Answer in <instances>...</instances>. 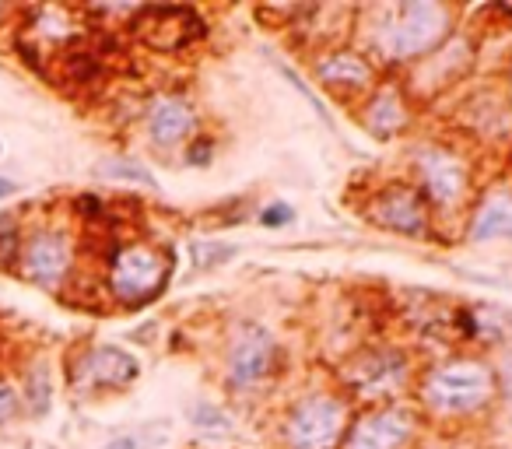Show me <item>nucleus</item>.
Here are the masks:
<instances>
[{
  "instance_id": "nucleus-1",
  "label": "nucleus",
  "mask_w": 512,
  "mask_h": 449,
  "mask_svg": "<svg viewBox=\"0 0 512 449\" xmlns=\"http://www.w3.org/2000/svg\"><path fill=\"white\" fill-rule=\"evenodd\" d=\"M365 43L383 64H418L453 36V11L439 0H400L369 11Z\"/></svg>"
},
{
  "instance_id": "nucleus-2",
  "label": "nucleus",
  "mask_w": 512,
  "mask_h": 449,
  "mask_svg": "<svg viewBox=\"0 0 512 449\" xmlns=\"http://www.w3.org/2000/svg\"><path fill=\"white\" fill-rule=\"evenodd\" d=\"M176 257L155 243H120L106 253V292L120 309H141L169 288Z\"/></svg>"
},
{
  "instance_id": "nucleus-3",
  "label": "nucleus",
  "mask_w": 512,
  "mask_h": 449,
  "mask_svg": "<svg viewBox=\"0 0 512 449\" xmlns=\"http://www.w3.org/2000/svg\"><path fill=\"white\" fill-rule=\"evenodd\" d=\"M495 397V372L477 358H449L421 379V404L432 418L456 421L484 411Z\"/></svg>"
},
{
  "instance_id": "nucleus-4",
  "label": "nucleus",
  "mask_w": 512,
  "mask_h": 449,
  "mask_svg": "<svg viewBox=\"0 0 512 449\" xmlns=\"http://www.w3.org/2000/svg\"><path fill=\"white\" fill-rule=\"evenodd\" d=\"M78 239L71 236L67 225L57 221H32L25 225L22 253H18L15 274L43 292H64L78 274Z\"/></svg>"
},
{
  "instance_id": "nucleus-5",
  "label": "nucleus",
  "mask_w": 512,
  "mask_h": 449,
  "mask_svg": "<svg viewBox=\"0 0 512 449\" xmlns=\"http://www.w3.org/2000/svg\"><path fill=\"white\" fill-rule=\"evenodd\" d=\"M341 379L355 397L372 404H397V397L407 390L411 379V358L400 348H362L341 365Z\"/></svg>"
},
{
  "instance_id": "nucleus-6",
  "label": "nucleus",
  "mask_w": 512,
  "mask_h": 449,
  "mask_svg": "<svg viewBox=\"0 0 512 449\" xmlns=\"http://www.w3.org/2000/svg\"><path fill=\"white\" fill-rule=\"evenodd\" d=\"M414 172H418V193L425 197L428 211L449 214L467 204L470 197V162L460 151L446 144H425L414 155Z\"/></svg>"
},
{
  "instance_id": "nucleus-7",
  "label": "nucleus",
  "mask_w": 512,
  "mask_h": 449,
  "mask_svg": "<svg viewBox=\"0 0 512 449\" xmlns=\"http://www.w3.org/2000/svg\"><path fill=\"white\" fill-rule=\"evenodd\" d=\"M141 376V362L120 344H88L67 362V386L78 397H102V393L127 390Z\"/></svg>"
},
{
  "instance_id": "nucleus-8",
  "label": "nucleus",
  "mask_w": 512,
  "mask_h": 449,
  "mask_svg": "<svg viewBox=\"0 0 512 449\" xmlns=\"http://www.w3.org/2000/svg\"><path fill=\"white\" fill-rule=\"evenodd\" d=\"M348 404L334 393H309L288 411L285 442L288 449H334L348 432Z\"/></svg>"
},
{
  "instance_id": "nucleus-9",
  "label": "nucleus",
  "mask_w": 512,
  "mask_h": 449,
  "mask_svg": "<svg viewBox=\"0 0 512 449\" xmlns=\"http://www.w3.org/2000/svg\"><path fill=\"white\" fill-rule=\"evenodd\" d=\"M418 418L404 404H379L358 414L341 439V449H411Z\"/></svg>"
},
{
  "instance_id": "nucleus-10",
  "label": "nucleus",
  "mask_w": 512,
  "mask_h": 449,
  "mask_svg": "<svg viewBox=\"0 0 512 449\" xmlns=\"http://www.w3.org/2000/svg\"><path fill=\"white\" fill-rule=\"evenodd\" d=\"M369 218L386 232H397V236H407V239H425V236H432L435 214L428 211V204L418 193V186L386 183L372 193Z\"/></svg>"
},
{
  "instance_id": "nucleus-11",
  "label": "nucleus",
  "mask_w": 512,
  "mask_h": 449,
  "mask_svg": "<svg viewBox=\"0 0 512 449\" xmlns=\"http://www.w3.org/2000/svg\"><path fill=\"white\" fill-rule=\"evenodd\" d=\"M134 36H141L151 50L176 53L183 46L197 43L207 36V22L193 8H172V4H158V8H137L134 22H130Z\"/></svg>"
},
{
  "instance_id": "nucleus-12",
  "label": "nucleus",
  "mask_w": 512,
  "mask_h": 449,
  "mask_svg": "<svg viewBox=\"0 0 512 449\" xmlns=\"http://www.w3.org/2000/svg\"><path fill=\"white\" fill-rule=\"evenodd\" d=\"M278 341H274L271 330L256 327V323H246L232 334L225 351V372H228V383L246 390V386L264 383L267 376L274 372L278 365Z\"/></svg>"
},
{
  "instance_id": "nucleus-13",
  "label": "nucleus",
  "mask_w": 512,
  "mask_h": 449,
  "mask_svg": "<svg viewBox=\"0 0 512 449\" xmlns=\"http://www.w3.org/2000/svg\"><path fill=\"white\" fill-rule=\"evenodd\" d=\"M313 74L327 92L341 95V99H358L365 95L369 99L379 88V71L365 53L348 50V46H334V50H323L313 60Z\"/></svg>"
},
{
  "instance_id": "nucleus-14",
  "label": "nucleus",
  "mask_w": 512,
  "mask_h": 449,
  "mask_svg": "<svg viewBox=\"0 0 512 449\" xmlns=\"http://www.w3.org/2000/svg\"><path fill=\"white\" fill-rule=\"evenodd\" d=\"M193 127H197V113H193L190 99L176 92L155 95L148 113H144V130H148L151 144L162 151L183 144L193 134Z\"/></svg>"
},
{
  "instance_id": "nucleus-15",
  "label": "nucleus",
  "mask_w": 512,
  "mask_h": 449,
  "mask_svg": "<svg viewBox=\"0 0 512 449\" xmlns=\"http://www.w3.org/2000/svg\"><path fill=\"white\" fill-rule=\"evenodd\" d=\"M362 123L372 137H379V141H393V137L411 123V106H407L404 88L400 85H379L376 92L365 99Z\"/></svg>"
},
{
  "instance_id": "nucleus-16",
  "label": "nucleus",
  "mask_w": 512,
  "mask_h": 449,
  "mask_svg": "<svg viewBox=\"0 0 512 449\" xmlns=\"http://www.w3.org/2000/svg\"><path fill=\"white\" fill-rule=\"evenodd\" d=\"M467 236L474 239V243L512 239V193L509 190H491L477 200Z\"/></svg>"
},
{
  "instance_id": "nucleus-17",
  "label": "nucleus",
  "mask_w": 512,
  "mask_h": 449,
  "mask_svg": "<svg viewBox=\"0 0 512 449\" xmlns=\"http://www.w3.org/2000/svg\"><path fill=\"white\" fill-rule=\"evenodd\" d=\"M18 400H22V411L29 418L43 421L53 411V369L50 362L36 358V362L25 365L22 383H18Z\"/></svg>"
},
{
  "instance_id": "nucleus-18",
  "label": "nucleus",
  "mask_w": 512,
  "mask_h": 449,
  "mask_svg": "<svg viewBox=\"0 0 512 449\" xmlns=\"http://www.w3.org/2000/svg\"><path fill=\"white\" fill-rule=\"evenodd\" d=\"M60 67H64V81L67 85H78V88H92L102 81V74H106V64H102V57L95 50H64L60 53Z\"/></svg>"
},
{
  "instance_id": "nucleus-19",
  "label": "nucleus",
  "mask_w": 512,
  "mask_h": 449,
  "mask_svg": "<svg viewBox=\"0 0 512 449\" xmlns=\"http://www.w3.org/2000/svg\"><path fill=\"white\" fill-rule=\"evenodd\" d=\"M95 176L109 179V183H137V186H148V190H158V179L151 176V169H144L137 158L127 155H109L95 165Z\"/></svg>"
},
{
  "instance_id": "nucleus-20",
  "label": "nucleus",
  "mask_w": 512,
  "mask_h": 449,
  "mask_svg": "<svg viewBox=\"0 0 512 449\" xmlns=\"http://www.w3.org/2000/svg\"><path fill=\"white\" fill-rule=\"evenodd\" d=\"M25 218L22 211H0V271L15 274L18 253H22Z\"/></svg>"
},
{
  "instance_id": "nucleus-21",
  "label": "nucleus",
  "mask_w": 512,
  "mask_h": 449,
  "mask_svg": "<svg viewBox=\"0 0 512 449\" xmlns=\"http://www.w3.org/2000/svg\"><path fill=\"white\" fill-rule=\"evenodd\" d=\"M190 425L197 428L200 435H207V439H232V432H235V421L228 418L218 404H211V400H197V404L190 407Z\"/></svg>"
},
{
  "instance_id": "nucleus-22",
  "label": "nucleus",
  "mask_w": 512,
  "mask_h": 449,
  "mask_svg": "<svg viewBox=\"0 0 512 449\" xmlns=\"http://www.w3.org/2000/svg\"><path fill=\"white\" fill-rule=\"evenodd\" d=\"M235 246H228V243H214V239H197V243L190 246V257H193V267L197 271H214V267H221V264H228V260L235 257Z\"/></svg>"
},
{
  "instance_id": "nucleus-23",
  "label": "nucleus",
  "mask_w": 512,
  "mask_h": 449,
  "mask_svg": "<svg viewBox=\"0 0 512 449\" xmlns=\"http://www.w3.org/2000/svg\"><path fill=\"white\" fill-rule=\"evenodd\" d=\"M256 218H260L264 229H285V225L295 221V211H292V204H285V200H271L267 207H260Z\"/></svg>"
},
{
  "instance_id": "nucleus-24",
  "label": "nucleus",
  "mask_w": 512,
  "mask_h": 449,
  "mask_svg": "<svg viewBox=\"0 0 512 449\" xmlns=\"http://www.w3.org/2000/svg\"><path fill=\"white\" fill-rule=\"evenodd\" d=\"M278 71H281V74H285V78H288V81H292V85H295V88H299V95H302V99H306V102H309V106H313V109H316V113H320V116H323V123H334V120H330V113H327V106H323V99H320V95H316V92H313V88H309V85H306V78H302V74H299V71H292V67H288V64H278Z\"/></svg>"
},
{
  "instance_id": "nucleus-25",
  "label": "nucleus",
  "mask_w": 512,
  "mask_h": 449,
  "mask_svg": "<svg viewBox=\"0 0 512 449\" xmlns=\"http://www.w3.org/2000/svg\"><path fill=\"white\" fill-rule=\"evenodd\" d=\"M22 414V400H18V386L11 379L0 376V425H11V421Z\"/></svg>"
},
{
  "instance_id": "nucleus-26",
  "label": "nucleus",
  "mask_w": 512,
  "mask_h": 449,
  "mask_svg": "<svg viewBox=\"0 0 512 449\" xmlns=\"http://www.w3.org/2000/svg\"><path fill=\"white\" fill-rule=\"evenodd\" d=\"M183 158H186V165H193V169H207L214 158V137L200 134V137H193V141H186Z\"/></svg>"
},
{
  "instance_id": "nucleus-27",
  "label": "nucleus",
  "mask_w": 512,
  "mask_h": 449,
  "mask_svg": "<svg viewBox=\"0 0 512 449\" xmlns=\"http://www.w3.org/2000/svg\"><path fill=\"white\" fill-rule=\"evenodd\" d=\"M74 211H78L88 225H95V221L106 214V200H102L99 193H78V197H74Z\"/></svg>"
},
{
  "instance_id": "nucleus-28",
  "label": "nucleus",
  "mask_w": 512,
  "mask_h": 449,
  "mask_svg": "<svg viewBox=\"0 0 512 449\" xmlns=\"http://www.w3.org/2000/svg\"><path fill=\"white\" fill-rule=\"evenodd\" d=\"M148 435H151V428H144V432H123V435H116V439H109L102 449H144L148 446ZM155 446V442H151Z\"/></svg>"
},
{
  "instance_id": "nucleus-29",
  "label": "nucleus",
  "mask_w": 512,
  "mask_h": 449,
  "mask_svg": "<svg viewBox=\"0 0 512 449\" xmlns=\"http://www.w3.org/2000/svg\"><path fill=\"white\" fill-rule=\"evenodd\" d=\"M18 190H22V183H18V179H11V176H0V200H11V197H18Z\"/></svg>"
},
{
  "instance_id": "nucleus-30",
  "label": "nucleus",
  "mask_w": 512,
  "mask_h": 449,
  "mask_svg": "<svg viewBox=\"0 0 512 449\" xmlns=\"http://www.w3.org/2000/svg\"><path fill=\"white\" fill-rule=\"evenodd\" d=\"M502 379H505V393H509V400H512V358H509V362H505V369H502Z\"/></svg>"
},
{
  "instance_id": "nucleus-31",
  "label": "nucleus",
  "mask_w": 512,
  "mask_h": 449,
  "mask_svg": "<svg viewBox=\"0 0 512 449\" xmlns=\"http://www.w3.org/2000/svg\"><path fill=\"white\" fill-rule=\"evenodd\" d=\"M0 155H4V141H0Z\"/></svg>"
}]
</instances>
